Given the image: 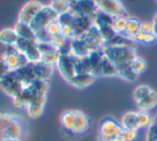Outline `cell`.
I'll return each instance as SVG.
<instances>
[{"mask_svg": "<svg viewBox=\"0 0 157 141\" xmlns=\"http://www.w3.org/2000/svg\"><path fill=\"white\" fill-rule=\"evenodd\" d=\"M26 131V123L21 116L12 113L0 112V141L22 139Z\"/></svg>", "mask_w": 157, "mask_h": 141, "instance_id": "cell-1", "label": "cell"}, {"mask_svg": "<svg viewBox=\"0 0 157 141\" xmlns=\"http://www.w3.org/2000/svg\"><path fill=\"white\" fill-rule=\"evenodd\" d=\"M107 58H109L115 66L129 64L135 57H137L135 46H109L102 48Z\"/></svg>", "mask_w": 157, "mask_h": 141, "instance_id": "cell-2", "label": "cell"}, {"mask_svg": "<svg viewBox=\"0 0 157 141\" xmlns=\"http://www.w3.org/2000/svg\"><path fill=\"white\" fill-rule=\"evenodd\" d=\"M122 130L123 127L121 125V122L116 121L111 116L103 117L98 126L99 141H105L108 139L114 138V137H120Z\"/></svg>", "mask_w": 157, "mask_h": 141, "instance_id": "cell-3", "label": "cell"}, {"mask_svg": "<svg viewBox=\"0 0 157 141\" xmlns=\"http://www.w3.org/2000/svg\"><path fill=\"white\" fill-rule=\"evenodd\" d=\"M14 46L18 52H21L27 57L29 63H38L41 61V54H40L39 48H38L37 40L17 38V41Z\"/></svg>", "mask_w": 157, "mask_h": 141, "instance_id": "cell-4", "label": "cell"}, {"mask_svg": "<svg viewBox=\"0 0 157 141\" xmlns=\"http://www.w3.org/2000/svg\"><path fill=\"white\" fill-rule=\"evenodd\" d=\"M58 18V15L53 11V9L48 5H44L43 8L40 10V12L37 14L33 21L30 23L31 28L33 29L36 33L39 31L43 30L46 28L48 24H51L52 22L56 21Z\"/></svg>", "mask_w": 157, "mask_h": 141, "instance_id": "cell-5", "label": "cell"}, {"mask_svg": "<svg viewBox=\"0 0 157 141\" xmlns=\"http://www.w3.org/2000/svg\"><path fill=\"white\" fill-rule=\"evenodd\" d=\"M78 58L73 56L72 54L70 55H61L59 57V61L57 63V68L60 72L61 76L66 80V82L70 83L72 79L76 74V65H78Z\"/></svg>", "mask_w": 157, "mask_h": 141, "instance_id": "cell-6", "label": "cell"}, {"mask_svg": "<svg viewBox=\"0 0 157 141\" xmlns=\"http://www.w3.org/2000/svg\"><path fill=\"white\" fill-rule=\"evenodd\" d=\"M97 10L107 13L113 18L128 16L127 11L121 0H95Z\"/></svg>", "mask_w": 157, "mask_h": 141, "instance_id": "cell-7", "label": "cell"}, {"mask_svg": "<svg viewBox=\"0 0 157 141\" xmlns=\"http://www.w3.org/2000/svg\"><path fill=\"white\" fill-rule=\"evenodd\" d=\"M44 5H42L38 0H29L21 8L18 12L17 22L25 23V24H30L33 21V18L37 16V14L40 12V10L43 8Z\"/></svg>", "mask_w": 157, "mask_h": 141, "instance_id": "cell-8", "label": "cell"}, {"mask_svg": "<svg viewBox=\"0 0 157 141\" xmlns=\"http://www.w3.org/2000/svg\"><path fill=\"white\" fill-rule=\"evenodd\" d=\"M97 11L95 0H70V12L75 15L94 16Z\"/></svg>", "mask_w": 157, "mask_h": 141, "instance_id": "cell-9", "label": "cell"}, {"mask_svg": "<svg viewBox=\"0 0 157 141\" xmlns=\"http://www.w3.org/2000/svg\"><path fill=\"white\" fill-rule=\"evenodd\" d=\"M3 61H5L6 66L8 67L10 72L16 71V70L25 67L27 64H29V61L27 59V57L21 52H18L15 49V46H12L11 50L6 54Z\"/></svg>", "mask_w": 157, "mask_h": 141, "instance_id": "cell-10", "label": "cell"}, {"mask_svg": "<svg viewBox=\"0 0 157 141\" xmlns=\"http://www.w3.org/2000/svg\"><path fill=\"white\" fill-rule=\"evenodd\" d=\"M70 25L74 31V38H80L94 26V16L73 14V20Z\"/></svg>", "mask_w": 157, "mask_h": 141, "instance_id": "cell-11", "label": "cell"}, {"mask_svg": "<svg viewBox=\"0 0 157 141\" xmlns=\"http://www.w3.org/2000/svg\"><path fill=\"white\" fill-rule=\"evenodd\" d=\"M92 51L87 46V44L84 42L82 38H74L71 39V54L73 56L78 57L80 59L87 58L90 54Z\"/></svg>", "mask_w": 157, "mask_h": 141, "instance_id": "cell-12", "label": "cell"}, {"mask_svg": "<svg viewBox=\"0 0 157 141\" xmlns=\"http://www.w3.org/2000/svg\"><path fill=\"white\" fill-rule=\"evenodd\" d=\"M90 122L87 115L80 110H75V122H74V127L71 132L75 135H82L90 129Z\"/></svg>", "mask_w": 157, "mask_h": 141, "instance_id": "cell-13", "label": "cell"}, {"mask_svg": "<svg viewBox=\"0 0 157 141\" xmlns=\"http://www.w3.org/2000/svg\"><path fill=\"white\" fill-rule=\"evenodd\" d=\"M14 30L16 31L18 38L23 39H29V40H37V35L31 28L30 24H25V23L17 22L14 27Z\"/></svg>", "mask_w": 157, "mask_h": 141, "instance_id": "cell-14", "label": "cell"}, {"mask_svg": "<svg viewBox=\"0 0 157 141\" xmlns=\"http://www.w3.org/2000/svg\"><path fill=\"white\" fill-rule=\"evenodd\" d=\"M95 76L90 73H86V74H78L76 76H74L72 79V81L69 83L70 85L74 87H78V88H85L88 87L94 83L95 81Z\"/></svg>", "mask_w": 157, "mask_h": 141, "instance_id": "cell-15", "label": "cell"}, {"mask_svg": "<svg viewBox=\"0 0 157 141\" xmlns=\"http://www.w3.org/2000/svg\"><path fill=\"white\" fill-rule=\"evenodd\" d=\"M109 46H133V41H131L124 33H116L112 39L105 41L103 44V48Z\"/></svg>", "mask_w": 157, "mask_h": 141, "instance_id": "cell-16", "label": "cell"}, {"mask_svg": "<svg viewBox=\"0 0 157 141\" xmlns=\"http://www.w3.org/2000/svg\"><path fill=\"white\" fill-rule=\"evenodd\" d=\"M138 107L140 110L147 111L151 109L155 108L157 106V92H155L154 89L151 91L150 94L145 96L143 99H141L139 102H137Z\"/></svg>", "mask_w": 157, "mask_h": 141, "instance_id": "cell-17", "label": "cell"}, {"mask_svg": "<svg viewBox=\"0 0 157 141\" xmlns=\"http://www.w3.org/2000/svg\"><path fill=\"white\" fill-rule=\"evenodd\" d=\"M121 125L123 128H127V129H140L139 124H138L137 119V112H126L123 115L122 119H121Z\"/></svg>", "mask_w": 157, "mask_h": 141, "instance_id": "cell-18", "label": "cell"}, {"mask_svg": "<svg viewBox=\"0 0 157 141\" xmlns=\"http://www.w3.org/2000/svg\"><path fill=\"white\" fill-rule=\"evenodd\" d=\"M114 18L107 13L97 11V13L94 15V26L97 28H102L107 26H113Z\"/></svg>", "mask_w": 157, "mask_h": 141, "instance_id": "cell-19", "label": "cell"}, {"mask_svg": "<svg viewBox=\"0 0 157 141\" xmlns=\"http://www.w3.org/2000/svg\"><path fill=\"white\" fill-rule=\"evenodd\" d=\"M75 122V110H66L60 115L61 126L68 131H72Z\"/></svg>", "mask_w": 157, "mask_h": 141, "instance_id": "cell-20", "label": "cell"}, {"mask_svg": "<svg viewBox=\"0 0 157 141\" xmlns=\"http://www.w3.org/2000/svg\"><path fill=\"white\" fill-rule=\"evenodd\" d=\"M117 68V76H121L122 79L129 82H133V81L137 80L138 74L131 69L130 64H124V65L116 66Z\"/></svg>", "mask_w": 157, "mask_h": 141, "instance_id": "cell-21", "label": "cell"}, {"mask_svg": "<svg viewBox=\"0 0 157 141\" xmlns=\"http://www.w3.org/2000/svg\"><path fill=\"white\" fill-rule=\"evenodd\" d=\"M17 38L18 36L14 28H5L0 31V41L7 45H15Z\"/></svg>", "mask_w": 157, "mask_h": 141, "instance_id": "cell-22", "label": "cell"}, {"mask_svg": "<svg viewBox=\"0 0 157 141\" xmlns=\"http://www.w3.org/2000/svg\"><path fill=\"white\" fill-rule=\"evenodd\" d=\"M141 23L137 18H132V16H128L127 18V26H126V31L124 35L127 36L129 39L132 41V37L140 30L141 28Z\"/></svg>", "mask_w": 157, "mask_h": 141, "instance_id": "cell-23", "label": "cell"}, {"mask_svg": "<svg viewBox=\"0 0 157 141\" xmlns=\"http://www.w3.org/2000/svg\"><path fill=\"white\" fill-rule=\"evenodd\" d=\"M48 6L58 16L70 12V0H52Z\"/></svg>", "mask_w": 157, "mask_h": 141, "instance_id": "cell-24", "label": "cell"}, {"mask_svg": "<svg viewBox=\"0 0 157 141\" xmlns=\"http://www.w3.org/2000/svg\"><path fill=\"white\" fill-rule=\"evenodd\" d=\"M156 40H157V38H156V36L154 35V33H145V31H143L141 28H140V30L132 37L133 42H141V43H144V44H152V43H154Z\"/></svg>", "mask_w": 157, "mask_h": 141, "instance_id": "cell-25", "label": "cell"}, {"mask_svg": "<svg viewBox=\"0 0 157 141\" xmlns=\"http://www.w3.org/2000/svg\"><path fill=\"white\" fill-rule=\"evenodd\" d=\"M137 119L140 128H148L153 123V117L147 111L139 110L137 112Z\"/></svg>", "mask_w": 157, "mask_h": 141, "instance_id": "cell-26", "label": "cell"}, {"mask_svg": "<svg viewBox=\"0 0 157 141\" xmlns=\"http://www.w3.org/2000/svg\"><path fill=\"white\" fill-rule=\"evenodd\" d=\"M129 64H130L131 69H132L138 76L141 74L142 72H144L146 69V61H144L142 57H139V56L135 57Z\"/></svg>", "mask_w": 157, "mask_h": 141, "instance_id": "cell-27", "label": "cell"}, {"mask_svg": "<svg viewBox=\"0 0 157 141\" xmlns=\"http://www.w3.org/2000/svg\"><path fill=\"white\" fill-rule=\"evenodd\" d=\"M27 114L33 119H38L42 115L44 110V104H30L27 106L26 108Z\"/></svg>", "mask_w": 157, "mask_h": 141, "instance_id": "cell-28", "label": "cell"}, {"mask_svg": "<svg viewBox=\"0 0 157 141\" xmlns=\"http://www.w3.org/2000/svg\"><path fill=\"white\" fill-rule=\"evenodd\" d=\"M59 57H60V54H59L58 51H54V52L42 54L41 61H42V63H44V64H48V65H51V66H56L59 61Z\"/></svg>", "mask_w": 157, "mask_h": 141, "instance_id": "cell-29", "label": "cell"}, {"mask_svg": "<svg viewBox=\"0 0 157 141\" xmlns=\"http://www.w3.org/2000/svg\"><path fill=\"white\" fill-rule=\"evenodd\" d=\"M151 91H152V88L147 85H139L136 87L133 91V99H135L136 104L139 102L141 99H143L147 94L151 93Z\"/></svg>", "mask_w": 157, "mask_h": 141, "instance_id": "cell-30", "label": "cell"}, {"mask_svg": "<svg viewBox=\"0 0 157 141\" xmlns=\"http://www.w3.org/2000/svg\"><path fill=\"white\" fill-rule=\"evenodd\" d=\"M127 18L128 16H117V18H114L113 28L116 31V33H125L127 26Z\"/></svg>", "mask_w": 157, "mask_h": 141, "instance_id": "cell-31", "label": "cell"}, {"mask_svg": "<svg viewBox=\"0 0 157 141\" xmlns=\"http://www.w3.org/2000/svg\"><path fill=\"white\" fill-rule=\"evenodd\" d=\"M45 31L50 35V37H55L57 35H60L61 33V24L58 22V20L54 21L51 24H48L45 28Z\"/></svg>", "mask_w": 157, "mask_h": 141, "instance_id": "cell-32", "label": "cell"}, {"mask_svg": "<svg viewBox=\"0 0 157 141\" xmlns=\"http://www.w3.org/2000/svg\"><path fill=\"white\" fill-rule=\"evenodd\" d=\"M138 137V130L135 129H127L123 128L122 132L120 135V138L122 141H135Z\"/></svg>", "mask_w": 157, "mask_h": 141, "instance_id": "cell-33", "label": "cell"}, {"mask_svg": "<svg viewBox=\"0 0 157 141\" xmlns=\"http://www.w3.org/2000/svg\"><path fill=\"white\" fill-rule=\"evenodd\" d=\"M146 141H157V116L153 119V123L147 128Z\"/></svg>", "mask_w": 157, "mask_h": 141, "instance_id": "cell-34", "label": "cell"}, {"mask_svg": "<svg viewBox=\"0 0 157 141\" xmlns=\"http://www.w3.org/2000/svg\"><path fill=\"white\" fill-rule=\"evenodd\" d=\"M98 30H99V33H100L102 39L105 40V42L108 41V40H110V39H112V38L116 35V31L114 30L113 26L102 27V28H99Z\"/></svg>", "mask_w": 157, "mask_h": 141, "instance_id": "cell-35", "label": "cell"}, {"mask_svg": "<svg viewBox=\"0 0 157 141\" xmlns=\"http://www.w3.org/2000/svg\"><path fill=\"white\" fill-rule=\"evenodd\" d=\"M14 46V45H13ZM12 49V45H7L0 41V58H5L6 54Z\"/></svg>", "mask_w": 157, "mask_h": 141, "instance_id": "cell-36", "label": "cell"}, {"mask_svg": "<svg viewBox=\"0 0 157 141\" xmlns=\"http://www.w3.org/2000/svg\"><path fill=\"white\" fill-rule=\"evenodd\" d=\"M9 72L10 71H9V69H8L7 66H6L3 58H0V80H1L5 76H7Z\"/></svg>", "mask_w": 157, "mask_h": 141, "instance_id": "cell-37", "label": "cell"}, {"mask_svg": "<svg viewBox=\"0 0 157 141\" xmlns=\"http://www.w3.org/2000/svg\"><path fill=\"white\" fill-rule=\"evenodd\" d=\"M141 29L145 33H153V24L152 22H142Z\"/></svg>", "mask_w": 157, "mask_h": 141, "instance_id": "cell-38", "label": "cell"}, {"mask_svg": "<svg viewBox=\"0 0 157 141\" xmlns=\"http://www.w3.org/2000/svg\"><path fill=\"white\" fill-rule=\"evenodd\" d=\"M152 24H153V33H154V35L156 36V38H157V13L155 14L154 18H153Z\"/></svg>", "mask_w": 157, "mask_h": 141, "instance_id": "cell-39", "label": "cell"}, {"mask_svg": "<svg viewBox=\"0 0 157 141\" xmlns=\"http://www.w3.org/2000/svg\"><path fill=\"white\" fill-rule=\"evenodd\" d=\"M105 141H122V139H121L120 137H114V138L108 139V140H105Z\"/></svg>", "mask_w": 157, "mask_h": 141, "instance_id": "cell-40", "label": "cell"}, {"mask_svg": "<svg viewBox=\"0 0 157 141\" xmlns=\"http://www.w3.org/2000/svg\"><path fill=\"white\" fill-rule=\"evenodd\" d=\"M5 141H22V139H7Z\"/></svg>", "mask_w": 157, "mask_h": 141, "instance_id": "cell-41", "label": "cell"}]
</instances>
